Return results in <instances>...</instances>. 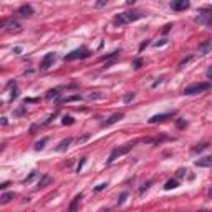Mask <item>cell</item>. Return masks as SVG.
Returning a JSON list of instances; mask_svg holds the SVG:
<instances>
[{
  "instance_id": "cell-1",
  "label": "cell",
  "mask_w": 212,
  "mask_h": 212,
  "mask_svg": "<svg viewBox=\"0 0 212 212\" xmlns=\"http://www.w3.org/2000/svg\"><path fill=\"white\" fill-rule=\"evenodd\" d=\"M144 15L146 13H143V12H123V13H118V15L113 17V25L114 27H123L126 23H131V22L143 18Z\"/></svg>"
},
{
  "instance_id": "cell-2",
  "label": "cell",
  "mask_w": 212,
  "mask_h": 212,
  "mask_svg": "<svg viewBox=\"0 0 212 212\" xmlns=\"http://www.w3.org/2000/svg\"><path fill=\"white\" fill-rule=\"evenodd\" d=\"M139 143V139L138 141H134V143H129V144H126V146H123V147H116V149H113V153L109 154V158H108V161H106V164H111L114 159H118L120 156H124V154H128L129 151L133 149V147L136 146V144Z\"/></svg>"
},
{
  "instance_id": "cell-3",
  "label": "cell",
  "mask_w": 212,
  "mask_h": 212,
  "mask_svg": "<svg viewBox=\"0 0 212 212\" xmlns=\"http://www.w3.org/2000/svg\"><path fill=\"white\" fill-rule=\"evenodd\" d=\"M196 22L197 23H202V25H207L209 28H212V7L201 8L199 17H196Z\"/></svg>"
},
{
  "instance_id": "cell-4",
  "label": "cell",
  "mask_w": 212,
  "mask_h": 212,
  "mask_svg": "<svg viewBox=\"0 0 212 212\" xmlns=\"http://www.w3.org/2000/svg\"><path fill=\"white\" fill-rule=\"evenodd\" d=\"M211 88V85L209 83H194V85H189L184 88V95H199V93L202 91H207V89Z\"/></svg>"
},
{
  "instance_id": "cell-5",
  "label": "cell",
  "mask_w": 212,
  "mask_h": 212,
  "mask_svg": "<svg viewBox=\"0 0 212 212\" xmlns=\"http://www.w3.org/2000/svg\"><path fill=\"white\" fill-rule=\"evenodd\" d=\"M86 56H89V50H88V48H85V46H81V48H78V50H73L71 53L65 55V56H63V62H73V60L86 58Z\"/></svg>"
},
{
  "instance_id": "cell-6",
  "label": "cell",
  "mask_w": 212,
  "mask_h": 212,
  "mask_svg": "<svg viewBox=\"0 0 212 212\" xmlns=\"http://www.w3.org/2000/svg\"><path fill=\"white\" fill-rule=\"evenodd\" d=\"M55 60H56V53H55V51H51V53H46L45 56H43L42 63H40V70H42V71H46L50 66H53Z\"/></svg>"
},
{
  "instance_id": "cell-7",
  "label": "cell",
  "mask_w": 212,
  "mask_h": 212,
  "mask_svg": "<svg viewBox=\"0 0 212 212\" xmlns=\"http://www.w3.org/2000/svg\"><path fill=\"white\" fill-rule=\"evenodd\" d=\"M189 7H191L189 0H172V2H171V8H172L174 12H182Z\"/></svg>"
},
{
  "instance_id": "cell-8",
  "label": "cell",
  "mask_w": 212,
  "mask_h": 212,
  "mask_svg": "<svg viewBox=\"0 0 212 212\" xmlns=\"http://www.w3.org/2000/svg\"><path fill=\"white\" fill-rule=\"evenodd\" d=\"M176 114V111H171V113H161V114H154L153 118H149V123L154 124V123H161V121H166L169 120V118H172V116Z\"/></svg>"
},
{
  "instance_id": "cell-9",
  "label": "cell",
  "mask_w": 212,
  "mask_h": 212,
  "mask_svg": "<svg viewBox=\"0 0 212 212\" xmlns=\"http://www.w3.org/2000/svg\"><path fill=\"white\" fill-rule=\"evenodd\" d=\"M123 118H124V113H114V114H111L106 121H103V124H101V126H104V128H106V126H111V124L118 123V121L123 120Z\"/></svg>"
},
{
  "instance_id": "cell-10",
  "label": "cell",
  "mask_w": 212,
  "mask_h": 212,
  "mask_svg": "<svg viewBox=\"0 0 212 212\" xmlns=\"http://www.w3.org/2000/svg\"><path fill=\"white\" fill-rule=\"evenodd\" d=\"M212 53V40H205L199 45V55H209Z\"/></svg>"
},
{
  "instance_id": "cell-11",
  "label": "cell",
  "mask_w": 212,
  "mask_h": 212,
  "mask_svg": "<svg viewBox=\"0 0 212 212\" xmlns=\"http://www.w3.org/2000/svg\"><path fill=\"white\" fill-rule=\"evenodd\" d=\"M2 27L7 28V30H20V23L15 22V20H7V18H4V20H2Z\"/></svg>"
},
{
  "instance_id": "cell-12",
  "label": "cell",
  "mask_w": 212,
  "mask_h": 212,
  "mask_svg": "<svg viewBox=\"0 0 212 212\" xmlns=\"http://www.w3.org/2000/svg\"><path fill=\"white\" fill-rule=\"evenodd\" d=\"M197 167H211L212 166V156H205V158H201L194 162Z\"/></svg>"
},
{
  "instance_id": "cell-13",
  "label": "cell",
  "mask_w": 212,
  "mask_h": 212,
  "mask_svg": "<svg viewBox=\"0 0 212 212\" xmlns=\"http://www.w3.org/2000/svg\"><path fill=\"white\" fill-rule=\"evenodd\" d=\"M35 13V10L32 8V5H22L18 8V15L20 17H32Z\"/></svg>"
},
{
  "instance_id": "cell-14",
  "label": "cell",
  "mask_w": 212,
  "mask_h": 212,
  "mask_svg": "<svg viewBox=\"0 0 212 212\" xmlns=\"http://www.w3.org/2000/svg\"><path fill=\"white\" fill-rule=\"evenodd\" d=\"M71 141H73V139L71 138H66V139H63L62 143L58 144L56 147H55V151H56V153H65L66 149H68L70 147V144H71Z\"/></svg>"
},
{
  "instance_id": "cell-15",
  "label": "cell",
  "mask_w": 212,
  "mask_h": 212,
  "mask_svg": "<svg viewBox=\"0 0 212 212\" xmlns=\"http://www.w3.org/2000/svg\"><path fill=\"white\" fill-rule=\"evenodd\" d=\"M53 182V179H51V176H48V174H45V176H42V179L38 181V186H37V189H42V187H45V186L51 184Z\"/></svg>"
},
{
  "instance_id": "cell-16",
  "label": "cell",
  "mask_w": 212,
  "mask_h": 212,
  "mask_svg": "<svg viewBox=\"0 0 212 212\" xmlns=\"http://www.w3.org/2000/svg\"><path fill=\"white\" fill-rule=\"evenodd\" d=\"M178 186H179L178 179H169V181L164 184V189H166V191H171V189H176Z\"/></svg>"
},
{
  "instance_id": "cell-17",
  "label": "cell",
  "mask_w": 212,
  "mask_h": 212,
  "mask_svg": "<svg viewBox=\"0 0 212 212\" xmlns=\"http://www.w3.org/2000/svg\"><path fill=\"white\" fill-rule=\"evenodd\" d=\"M46 143H48V138H43V139H40V141H37V143H35V151H43Z\"/></svg>"
},
{
  "instance_id": "cell-18",
  "label": "cell",
  "mask_w": 212,
  "mask_h": 212,
  "mask_svg": "<svg viewBox=\"0 0 212 212\" xmlns=\"http://www.w3.org/2000/svg\"><path fill=\"white\" fill-rule=\"evenodd\" d=\"M81 199H83V194H78V196H75V199H73V202H71V204H70V211H76V207H78V202L81 201Z\"/></svg>"
},
{
  "instance_id": "cell-19",
  "label": "cell",
  "mask_w": 212,
  "mask_h": 212,
  "mask_svg": "<svg viewBox=\"0 0 212 212\" xmlns=\"http://www.w3.org/2000/svg\"><path fill=\"white\" fill-rule=\"evenodd\" d=\"M209 146H211V144H209V143H202V144H197V146H194V147H192V149H191V151H192V153H201V151L207 149Z\"/></svg>"
},
{
  "instance_id": "cell-20",
  "label": "cell",
  "mask_w": 212,
  "mask_h": 212,
  "mask_svg": "<svg viewBox=\"0 0 212 212\" xmlns=\"http://www.w3.org/2000/svg\"><path fill=\"white\" fill-rule=\"evenodd\" d=\"M58 91H60V88H55V89H50V91H48V93H46V100H53V98H58V95H60V93H58Z\"/></svg>"
},
{
  "instance_id": "cell-21",
  "label": "cell",
  "mask_w": 212,
  "mask_h": 212,
  "mask_svg": "<svg viewBox=\"0 0 212 212\" xmlns=\"http://www.w3.org/2000/svg\"><path fill=\"white\" fill-rule=\"evenodd\" d=\"M13 196H15L13 192H5L4 196H2V204H7V202H10L12 199H13Z\"/></svg>"
},
{
  "instance_id": "cell-22",
  "label": "cell",
  "mask_w": 212,
  "mask_h": 212,
  "mask_svg": "<svg viewBox=\"0 0 212 212\" xmlns=\"http://www.w3.org/2000/svg\"><path fill=\"white\" fill-rule=\"evenodd\" d=\"M120 53H121V50H114L113 53H109V55H104V56H101V62H106V60H109V58H114V56H118Z\"/></svg>"
},
{
  "instance_id": "cell-23",
  "label": "cell",
  "mask_w": 212,
  "mask_h": 212,
  "mask_svg": "<svg viewBox=\"0 0 212 212\" xmlns=\"http://www.w3.org/2000/svg\"><path fill=\"white\" fill-rule=\"evenodd\" d=\"M134 96H136V93L134 91H131V93H128V95H124V98H123V101H124V103H131V101L133 100H134Z\"/></svg>"
},
{
  "instance_id": "cell-24",
  "label": "cell",
  "mask_w": 212,
  "mask_h": 212,
  "mask_svg": "<svg viewBox=\"0 0 212 212\" xmlns=\"http://www.w3.org/2000/svg\"><path fill=\"white\" fill-rule=\"evenodd\" d=\"M75 123V120L71 118V116H63L62 120V124H65V126H71V124Z\"/></svg>"
},
{
  "instance_id": "cell-25",
  "label": "cell",
  "mask_w": 212,
  "mask_h": 212,
  "mask_svg": "<svg viewBox=\"0 0 212 212\" xmlns=\"http://www.w3.org/2000/svg\"><path fill=\"white\" fill-rule=\"evenodd\" d=\"M128 196H129L128 192H121V194H120V197H118V205L124 204V201L128 199Z\"/></svg>"
},
{
  "instance_id": "cell-26",
  "label": "cell",
  "mask_w": 212,
  "mask_h": 212,
  "mask_svg": "<svg viewBox=\"0 0 212 212\" xmlns=\"http://www.w3.org/2000/svg\"><path fill=\"white\" fill-rule=\"evenodd\" d=\"M106 187H108V182H101V184H98L96 187H95V192H100V191L106 189Z\"/></svg>"
},
{
  "instance_id": "cell-27",
  "label": "cell",
  "mask_w": 212,
  "mask_h": 212,
  "mask_svg": "<svg viewBox=\"0 0 212 212\" xmlns=\"http://www.w3.org/2000/svg\"><path fill=\"white\" fill-rule=\"evenodd\" d=\"M81 100V96L80 95H75V96H70V98H66V100H63L65 103H71V101H80Z\"/></svg>"
},
{
  "instance_id": "cell-28",
  "label": "cell",
  "mask_w": 212,
  "mask_h": 212,
  "mask_svg": "<svg viewBox=\"0 0 212 212\" xmlns=\"http://www.w3.org/2000/svg\"><path fill=\"white\" fill-rule=\"evenodd\" d=\"M15 98H18V89H17V85L13 86V89H12V93H10V100L13 101Z\"/></svg>"
},
{
  "instance_id": "cell-29",
  "label": "cell",
  "mask_w": 212,
  "mask_h": 212,
  "mask_svg": "<svg viewBox=\"0 0 212 212\" xmlns=\"http://www.w3.org/2000/svg\"><path fill=\"white\" fill-rule=\"evenodd\" d=\"M85 162H86V158H81V161L78 162V166H76V172H81V169H83V166H85Z\"/></svg>"
},
{
  "instance_id": "cell-30",
  "label": "cell",
  "mask_w": 212,
  "mask_h": 212,
  "mask_svg": "<svg viewBox=\"0 0 212 212\" xmlns=\"http://www.w3.org/2000/svg\"><path fill=\"white\" fill-rule=\"evenodd\" d=\"M141 65H143V60H141V58H136L134 62H133V66H134L136 70H138V68H141Z\"/></svg>"
},
{
  "instance_id": "cell-31",
  "label": "cell",
  "mask_w": 212,
  "mask_h": 212,
  "mask_svg": "<svg viewBox=\"0 0 212 212\" xmlns=\"http://www.w3.org/2000/svg\"><path fill=\"white\" fill-rule=\"evenodd\" d=\"M151 184H153V181H147L146 184H144L143 187H141V189H139V194H143L144 191H147V189H149V186H151Z\"/></svg>"
},
{
  "instance_id": "cell-32",
  "label": "cell",
  "mask_w": 212,
  "mask_h": 212,
  "mask_svg": "<svg viewBox=\"0 0 212 212\" xmlns=\"http://www.w3.org/2000/svg\"><path fill=\"white\" fill-rule=\"evenodd\" d=\"M109 0H96V7L98 8H101V7H104V5L108 4Z\"/></svg>"
},
{
  "instance_id": "cell-33",
  "label": "cell",
  "mask_w": 212,
  "mask_h": 212,
  "mask_svg": "<svg viewBox=\"0 0 212 212\" xmlns=\"http://www.w3.org/2000/svg\"><path fill=\"white\" fill-rule=\"evenodd\" d=\"M191 60H192V56H186L184 60H181V62H179V66H184L186 63H189Z\"/></svg>"
},
{
  "instance_id": "cell-34",
  "label": "cell",
  "mask_w": 212,
  "mask_h": 212,
  "mask_svg": "<svg viewBox=\"0 0 212 212\" xmlns=\"http://www.w3.org/2000/svg\"><path fill=\"white\" fill-rule=\"evenodd\" d=\"M186 172H187V171H186V169H182V167H181V169H178V178H179V179H181V178H184V176H186Z\"/></svg>"
},
{
  "instance_id": "cell-35",
  "label": "cell",
  "mask_w": 212,
  "mask_h": 212,
  "mask_svg": "<svg viewBox=\"0 0 212 212\" xmlns=\"http://www.w3.org/2000/svg\"><path fill=\"white\" fill-rule=\"evenodd\" d=\"M15 114H17V116H22V114H25V108H23V106H20V108L15 111Z\"/></svg>"
},
{
  "instance_id": "cell-36",
  "label": "cell",
  "mask_w": 212,
  "mask_h": 212,
  "mask_svg": "<svg viewBox=\"0 0 212 212\" xmlns=\"http://www.w3.org/2000/svg\"><path fill=\"white\" fill-rule=\"evenodd\" d=\"M186 124H187V123H186V120H178V128H181V129H182V128H186Z\"/></svg>"
},
{
  "instance_id": "cell-37",
  "label": "cell",
  "mask_w": 212,
  "mask_h": 212,
  "mask_svg": "<svg viewBox=\"0 0 212 212\" xmlns=\"http://www.w3.org/2000/svg\"><path fill=\"white\" fill-rule=\"evenodd\" d=\"M147 45H149V42H147V40H144V42L141 43V45H139V51H143V50H144V48H146Z\"/></svg>"
},
{
  "instance_id": "cell-38",
  "label": "cell",
  "mask_w": 212,
  "mask_h": 212,
  "mask_svg": "<svg viewBox=\"0 0 212 212\" xmlns=\"http://www.w3.org/2000/svg\"><path fill=\"white\" fill-rule=\"evenodd\" d=\"M96 98H101V95H100V93H95V95L91 93V95H89V100H96Z\"/></svg>"
},
{
  "instance_id": "cell-39",
  "label": "cell",
  "mask_w": 212,
  "mask_h": 212,
  "mask_svg": "<svg viewBox=\"0 0 212 212\" xmlns=\"http://www.w3.org/2000/svg\"><path fill=\"white\" fill-rule=\"evenodd\" d=\"M205 75H207L209 80H212V66H209V68H207V73H205Z\"/></svg>"
},
{
  "instance_id": "cell-40",
  "label": "cell",
  "mask_w": 212,
  "mask_h": 212,
  "mask_svg": "<svg viewBox=\"0 0 212 212\" xmlns=\"http://www.w3.org/2000/svg\"><path fill=\"white\" fill-rule=\"evenodd\" d=\"M33 178H35V171H33V172H30V176H28V178L25 179V182H30V181H32V179H33Z\"/></svg>"
},
{
  "instance_id": "cell-41",
  "label": "cell",
  "mask_w": 212,
  "mask_h": 212,
  "mask_svg": "<svg viewBox=\"0 0 212 212\" xmlns=\"http://www.w3.org/2000/svg\"><path fill=\"white\" fill-rule=\"evenodd\" d=\"M13 53H22V48H20V46H15V48H13Z\"/></svg>"
},
{
  "instance_id": "cell-42",
  "label": "cell",
  "mask_w": 212,
  "mask_h": 212,
  "mask_svg": "<svg viewBox=\"0 0 212 212\" xmlns=\"http://www.w3.org/2000/svg\"><path fill=\"white\" fill-rule=\"evenodd\" d=\"M164 43H166V40H161V42H156L154 45H156V46H161V45H164Z\"/></svg>"
},
{
  "instance_id": "cell-43",
  "label": "cell",
  "mask_w": 212,
  "mask_h": 212,
  "mask_svg": "<svg viewBox=\"0 0 212 212\" xmlns=\"http://www.w3.org/2000/svg\"><path fill=\"white\" fill-rule=\"evenodd\" d=\"M86 139H88V136H83V138H80L78 141H80V143H83V141H86Z\"/></svg>"
},
{
  "instance_id": "cell-44",
  "label": "cell",
  "mask_w": 212,
  "mask_h": 212,
  "mask_svg": "<svg viewBox=\"0 0 212 212\" xmlns=\"http://www.w3.org/2000/svg\"><path fill=\"white\" fill-rule=\"evenodd\" d=\"M134 2H136V0H126V4H128V5H133Z\"/></svg>"
},
{
  "instance_id": "cell-45",
  "label": "cell",
  "mask_w": 212,
  "mask_h": 212,
  "mask_svg": "<svg viewBox=\"0 0 212 212\" xmlns=\"http://www.w3.org/2000/svg\"><path fill=\"white\" fill-rule=\"evenodd\" d=\"M209 197H211V199H212V187H211V189H209Z\"/></svg>"
}]
</instances>
